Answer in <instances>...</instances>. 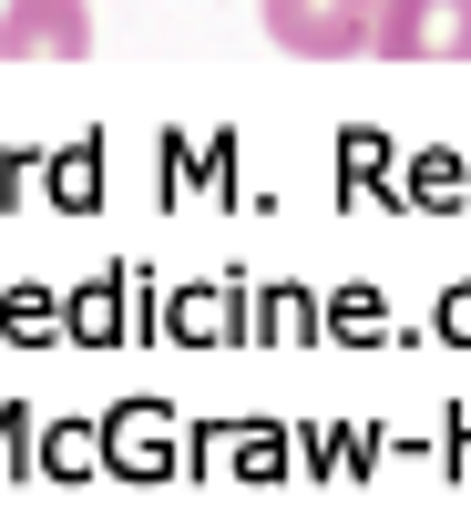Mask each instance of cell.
<instances>
[{"label":"cell","mask_w":471,"mask_h":512,"mask_svg":"<svg viewBox=\"0 0 471 512\" xmlns=\"http://www.w3.org/2000/svg\"><path fill=\"white\" fill-rule=\"evenodd\" d=\"M390 62H471V0H379V41Z\"/></svg>","instance_id":"cell-2"},{"label":"cell","mask_w":471,"mask_h":512,"mask_svg":"<svg viewBox=\"0 0 471 512\" xmlns=\"http://www.w3.org/2000/svg\"><path fill=\"white\" fill-rule=\"evenodd\" d=\"M267 41L297 62H349L379 41V0H267Z\"/></svg>","instance_id":"cell-1"},{"label":"cell","mask_w":471,"mask_h":512,"mask_svg":"<svg viewBox=\"0 0 471 512\" xmlns=\"http://www.w3.org/2000/svg\"><path fill=\"white\" fill-rule=\"evenodd\" d=\"M0 52L11 62H82L93 52V11L82 0H11L0 11Z\"/></svg>","instance_id":"cell-3"}]
</instances>
